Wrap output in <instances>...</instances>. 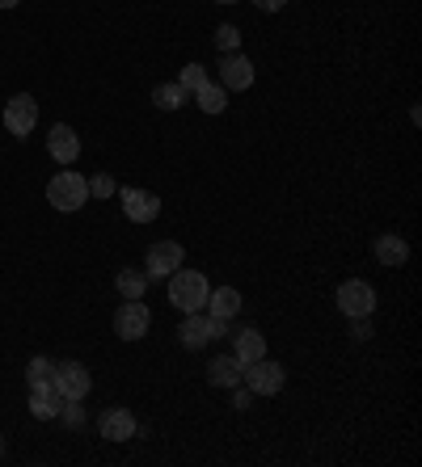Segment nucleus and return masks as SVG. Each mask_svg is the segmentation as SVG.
Instances as JSON below:
<instances>
[{
    "instance_id": "nucleus-28",
    "label": "nucleus",
    "mask_w": 422,
    "mask_h": 467,
    "mask_svg": "<svg viewBox=\"0 0 422 467\" xmlns=\"http://www.w3.org/2000/svg\"><path fill=\"white\" fill-rule=\"evenodd\" d=\"M0 9H17V0H0Z\"/></svg>"
},
{
    "instance_id": "nucleus-22",
    "label": "nucleus",
    "mask_w": 422,
    "mask_h": 467,
    "mask_svg": "<svg viewBox=\"0 0 422 467\" xmlns=\"http://www.w3.org/2000/svg\"><path fill=\"white\" fill-rule=\"evenodd\" d=\"M178 85L186 88L190 98H195V93L207 85V67H203V64H186V67H182V77H178Z\"/></svg>"
},
{
    "instance_id": "nucleus-13",
    "label": "nucleus",
    "mask_w": 422,
    "mask_h": 467,
    "mask_svg": "<svg viewBox=\"0 0 422 467\" xmlns=\"http://www.w3.org/2000/svg\"><path fill=\"white\" fill-rule=\"evenodd\" d=\"M98 434L106 442H127V438H135V417L127 409H106L98 417Z\"/></svg>"
},
{
    "instance_id": "nucleus-2",
    "label": "nucleus",
    "mask_w": 422,
    "mask_h": 467,
    "mask_svg": "<svg viewBox=\"0 0 422 467\" xmlns=\"http://www.w3.org/2000/svg\"><path fill=\"white\" fill-rule=\"evenodd\" d=\"M47 202H51L56 211H64V215L80 211L85 202H90V177L72 173V169L56 173V177H51V185H47Z\"/></svg>"
},
{
    "instance_id": "nucleus-11",
    "label": "nucleus",
    "mask_w": 422,
    "mask_h": 467,
    "mask_svg": "<svg viewBox=\"0 0 422 467\" xmlns=\"http://www.w3.org/2000/svg\"><path fill=\"white\" fill-rule=\"evenodd\" d=\"M122 211L132 223H153L161 215V198L148 194V190H122Z\"/></svg>"
},
{
    "instance_id": "nucleus-12",
    "label": "nucleus",
    "mask_w": 422,
    "mask_h": 467,
    "mask_svg": "<svg viewBox=\"0 0 422 467\" xmlns=\"http://www.w3.org/2000/svg\"><path fill=\"white\" fill-rule=\"evenodd\" d=\"M47 152H51V161H56V164H72L80 156L77 130L64 127V122H56V127H51V135H47Z\"/></svg>"
},
{
    "instance_id": "nucleus-8",
    "label": "nucleus",
    "mask_w": 422,
    "mask_h": 467,
    "mask_svg": "<svg viewBox=\"0 0 422 467\" xmlns=\"http://www.w3.org/2000/svg\"><path fill=\"white\" fill-rule=\"evenodd\" d=\"M254 85V59L241 51H228L220 59V88L224 93H245Z\"/></svg>"
},
{
    "instance_id": "nucleus-17",
    "label": "nucleus",
    "mask_w": 422,
    "mask_h": 467,
    "mask_svg": "<svg viewBox=\"0 0 422 467\" xmlns=\"http://www.w3.org/2000/svg\"><path fill=\"white\" fill-rule=\"evenodd\" d=\"M233 354L241 367H249V362H258L262 354H267V337H262V328H241L233 337Z\"/></svg>"
},
{
    "instance_id": "nucleus-21",
    "label": "nucleus",
    "mask_w": 422,
    "mask_h": 467,
    "mask_svg": "<svg viewBox=\"0 0 422 467\" xmlns=\"http://www.w3.org/2000/svg\"><path fill=\"white\" fill-rule=\"evenodd\" d=\"M195 101H199L203 114H224V106H228V93H224L220 85H211V80H207V85L195 93Z\"/></svg>"
},
{
    "instance_id": "nucleus-24",
    "label": "nucleus",
    "mask_w": 422,
    "mask_h": 467,
    "mask_svg": "<svg viewBox=\"0 0 422 467\" xmlns=\"http://www.w3.org/2000/svg\"><path fill=\"white\" fill-rule=\"evenodd\" d=\"M216 47H220V55L237 51V47H241V30H233V26H220V30H216Z\"/></svg>"
},
{
    "instance_id": "nucleus-16",
    "label": "nucleus",
    "mask_w": 422,
    "mask_h": 467,
    "mask_svg": "<svg viewBox=\"0 0 422 467\" xmlns=\"http://www.w3.org/2000/svg\"><path fill=\"white\" fill-rule=\"evenodd\" d=\"M237 312H241V291H237V286H220V291L207 295V316L211 320H224V325H228Z\"/></svg>"
},
{
    "instance_id": "nucleus-27",
    "label": "nucleus",
    "mask_w": 422,
    "mask_h": 467,
    "mask_svg": "<svg viewBox=\"0 0 422 467\" xmlns=\"http://www.w3.org/2000/svg\"><path fill=\"white\" fill-rule=\"evenodd\" d=\"M254 5H258V9H262V13H279V9H283V5H288V0H254Z\"/></svg>"
},
{
    "instance_id": "nucleus-19",
    "label": "nucleus",
    "mask_w": 422,
    "mask_h": 467,
    "mask_svg": "<svg viewBox=\"0 0 422 467\" xmlns=\"http://www.w3.org/2000/svg\"><path fill=\"white\" fill-rule=\"evenodd\" d=\"M153 101H156V109H165V114H174V109H182L190 101V93L174 80V85H156L153 88Z\"/></svg>"
},
{
    "instance_id": "nucleus-18",
    "label": "nucleus",
    "mask_w": 422,
    "mask_h": 467,
    "mask_svg": "<svg viewBox=\"0 0 422 467\" xmlns=\"http://www.w3.org/2000/svg\"><path fill=\"white\" fill-rule=\"evenodd\" d=\"M241 375H245V367L237 362V354H220V358H211V367H207V379L216 383V388H237Z\"/></svg>"
},
{
    "instance_id": "nucleus-4",
    "label": "nucleus",
    "mask_w": 422,
    "mask_h": 467,
    "mask_svg": "<svg viewBox=\"0 0 422 467\" xmlns=\"http://www.w3.org/2000/svg\"><path fill=\"white\" fill-rule=\"evenodd\" d=\"M153 328V312H148L140 299H122L119 312H114V333H119L122 341H140Z\"/></svg>"
},
{
    "instance_id": "nucleus-23",
    "label": "nucleus",
    "mask_w": 422,
    "mask_h": 467,
    "mask_svg": "<svg viewBox=\"0 0 422 467\" xmlns=\"http://www.w3.org/2000/svg\"><path fill=\"white\" fill-rule=\"evenodd\" d=\"M51 375H56V362L43 358V354H38V358H30V367H26V379H30V383H51Z\"/></svg>"
},
{
    "instance_id": "nucleus-15",
    "label": "nucleus",
    "mask_w": 422,
    "mask_h": 467,
    "mask_svg": "<svg viewBox=\"0 0 422 467\" xmlns=\"http://www.w3.org/2000/svg\"><path fill=\"white\" fill-rule=\"evenodd\" d=\"M372 253H376V261H380V265H389V270H397V265H406V261H410V244H406V236H397V232L376 236Z\"/></svg>"
},
{
    "instance_id": "nucleus-10",
    "label": "nucleus",
    "mask_w": 422,
    "mask_h": 467,
    "mask_svg": "<svg viewBox=\"0 0 422 467\" xmlns=\"http://www.w3.org/2000/svg\"><path fill=\"white\" fill-rule=\"evenodd\" d=\"M182 257H186V253H182L178 240H161V244H153V249H148L144 274H148V278H169V274L182 265Z\"/></svg>"
},
{
    "instance_id": "nucleus-6",
    "label": "nucleus",
    "mask_w": 422,
    "mask_h": 467,
    "mask_svg": "<svg viewBox=\"0 0 422 467\" xmlns=\"http://www.w3.org/2000/svg\"><path fill=\"white\" fill-rule=\"evenodd\" d=\"M34 127H38V101H34L30 93L9 98V106H5V130H9V135H17V140H26Z\"/></svg>"
},
{
    "instance_id": "nucleus-7",
    "label": "nucleus",
    "mask_w": 422,
    "mask_h": 467,
    "mask_svg": "<svg viewBox=\"0 0 422 467\" xmlns=\"http://www.w3.org/2000/svg\"><path fill=\"white\" fill-rule=\"evenodd\" d=\"M338 307H343V316H351V320L372 316L376 312V291H372L364 278H351V283L338 286Z\"/></svg>"
},
{
    "instance_id": "nucleus-20",
    "label": "nucleus",
    "mask_w": 422,
    "mask_h": 467,
    "mask_svg": "<svg viewBox=\"0 0 422 467\" xmlns=\"http://www.w3.org/2000/svg\"><path fill=\"white\" fill-rule=\"evenodd\" d=\"M119 295L122 299H144V291H148V274L144 270H119Z\"/></svg>"
},
{
    "instance_id": "nucleus-3",
    "label": "nucleus",
    "mask_w": 422,
    "mask_h": 467,
    "mask_svg": "<svg viewBox=\"0 0 422 467\" xmlns=\"http://www.w3.org/2000/svg\"><path fill=\"white\" fill-rule=\"evenodd\" d=\"M241 383L254 391V396H279V391H283V383H288V370L279 367L275 358H267V354H262L258 362H249V367H245Z\"/></svg>"
},
{
    "instance_id": "nucleus-29",
    "label": "nucleus",
    "mask_w": 422,
    "mask_h": 467,
    "mask_svg": "<svg viewBox=\"0 0 422 467\" xmlns=\"http://www.w3.org/2000/svg\"><path fill=\"white\" fill-rule=\"evenodd\" d=\"M216 5H237V0H216Z\"/></svg>"
},
{
    "instance_id": "nucleus-25",
    "label": "nucleus",
    "mask_w": 422,
    "mask_h": 467,
    "mask_svg": "<svg viewBox=\"0 0 422 467\" xmlns=\"http://www.w3.org/2000/svg\"><path fill=\"white\" fill-rule=\"evenodd\" d=\"M90 194H93V198H111V194H114V177H111V173H98V177L90 182Z\"/></svg>"
},
{
    "instance_id": "nucleus-14",
    "label": "nucleus",
    "mask_w": 422,
    "mask_h": 467,
    "mask_svg": "<svg viewBox=\"0 0 422 467\" xmlns=\"http://www.w3.org/2000/svg\"><path fill=\"white\" fill-rule=\"evenodd\" d=\"M64 409V396L56 391V383H30V413L38 421H51Z\"/></svg>"
},
{
    "instance_id": "nucleus-5",
    "label": "nucleus",
    "mask_w": 422,
    "mask_h": 467,
    "mask_svg": "<svg viewBox=\"0 0 422 467\" xmlns=\"http://www.w3.org/2000/svg\"><path fill=\"white\" fill-rule=\"evenodd\" d=\"M178 337H182V346L186 349H203V346H211L216 337H224V320H211V316H203V312H186Z\"/></svg>"
},
{
    "instance_id": "nucleus-1",
    "label": "nucleus",
    "mask_w": 422,
    "mask_h": 467,
    "mask_svg": "<svg viewBox=\"0 0 422 467\" xmlns=\"http://www.w3.org/2000/svg\"><path fill=\"white\" fill-rule=\"evenodd\" d=\"M207 295H211V286L199 270H182L178 265V270L169 274V304L178 307V312H203Z\"/></svg>"
},
{
    "instance_id": "nucleus-30",
    "label": "nucleus",
    "mask_w": 422,
    "mask_h": 467,
    "mask_svg": "<svg viewBox=\"0 0 422 467\" xmlns=\"http://www.w3.org/2000/svg\"><path fill=\"white\" fill-rule=\"evenodd\" d=\"M0 451H5V442H0Z\"/></svg>"
},
{
    "instance_id": "nucleus-9",
    "label": "nucleus",
    "mask_w": 422,
    "mask_h": 467,
    "mask_svg": "<svg viewBox=\"0 0 422 467\" xmlns=\"http://www.w3.org/2000/svg\"><path fill=\"white\" fill-rule=\"evenodd\" d=\"M51 383H56V391L64 396V400H85V396H90V388H93L90 370L80 367V362H56Z\"/></svg>"
},
{
    "instance_id": "nucleus-26",
    "label": "nucleus",
    "mask_w": 422,
    "mask_h": 467,
    "mask_svg": "<svg viewBox=\"0 0 422 467\" xmlns=\"http://www.w3.org/2000/svg\"><path fill=\"white\" fill-rule=\"evenodd\" d=\"M59 413H64V421H68V425H85V413H80V400H68L64 409H59Z\"/></svg>"
}]
</instances>
